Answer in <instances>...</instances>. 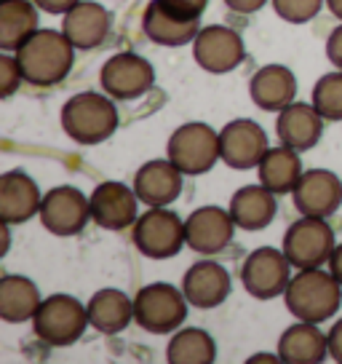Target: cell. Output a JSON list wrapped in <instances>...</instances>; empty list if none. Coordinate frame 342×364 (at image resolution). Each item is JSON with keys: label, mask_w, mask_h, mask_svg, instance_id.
Returning a JSON list of instances; mask_svg holds the SVG:
<instances>
[{"label": "cell", "mask_w": 342, "mask_h": 364, "mask_svg": "<svg viewBox=\"0 0 342 364\" xmlns=\"http://www.w3.org/2000/svg\"><path fill=\"white\" fill-rule=\"evenodd\" d=\"M75 46L62 30H38L24 41L13 54L27 83L33 86H57L70 75L75 62Z\"/></svg>", "instance_id": "cell-1"}, {"label": "cell", "mask_w": 342, "mask_h": 364, "mask_svg": "<svg viewBox=\"0 0 342 364\" xmlns=\"http://www.w3.org/2000/svg\"><path fill=\"white\" fill-rule=\"evenodd\" d=\"M289 314L299 321L321 324L331 318L342 306V284L321 268H302L292 276V282L284 292Z\"/></svg>", "instance_id": "cell-2"}, {"label": "cell", "mask_w": 342, "mask_h": 364, "mask_svg": "<svg viewBox=\"0 0 342 364\" xmlns=\"http://www.w3.org/2000/svg\"><path fill=\"white\" fill-rule=\"evenodd\" d=\"M62 129L78 145H99L118 129V110L113 97L83 91L70 97L62 107Z\"/></svg>", "instance_id": "cell-3"}, {"label": "cell", "mask_w": 342, "mask_h": 364, "mask_svg": "<svg viewBox=\"0 0 342 364\" xmlns=\"http://www.w3.org/2000/svg\"><path fill=\"white\" fill-rule=\"evenodd\" d=\"M89 324V311L72 295H51L46 297L33 316V332L38 341L54 348L72 346L83 338Z\"/></svg>", "instance_id": "cell-4"}, {"label": "cell", "mask_w": 342, "mask_h": 364, "mask_svg": "<svg viewBox=\"0 0 342 364\" xmlns=\"http://www.w3.org/2000/svg\"><path fill=\"white\" fill-rule=\"evenodd\" d=\"M187 297L177 287L166 282L142 287L134 297V321L145 332L153 335H169L180 330L187 318Z\"/></svg>", "instance_id": "cell-5"}, {"label": "cell", "mask_w": 342, "mask_h": 364, "mask_svg": "<svg viewBox=\"0 0 342 364\" xmlns=\"http://www.w3.org/2000/svg\"><path fill=\"white\" fill-rule=\"evenodd\" d=\"M166 159L182 174H190V177L206 174L209 169H214L217 161H222L219 159V132L201 121L182 124L169 136Z\"/></svg>", "instance_id": "cell-6"}, {"label": "cell", "mask_w": 342, "mask_h": 364, "mask_svg": "<svg viewBox=\"0 0 342 364\" xmlns=\"http://www.w3.org/2000/svg\"><path fill=\"white\" fill-rule=\"evenodd\" d=\"M131 239L134 247L150 260H169L177 257L182 247H187L184 223L169 206H150L145 215L137 217Z\"/></svg>", "instance_id": "cell-7"}, {"label": "cell", "mask_w": 342, "mask_h": 364, "mask_svg": "<svg viewBox=\"0 0 342 364\" xmlns=\"http://www.w3.org/2000/svg\"><path fill=\"white\" fill-rule=\"evenodd\" d=\"M334 230L324 217H302L289 225L284 236V255L297 271L302 268H321L329 262L334 252Z\"/></svg>", "instance_id": "cell-8"}, {"label": "cell", "mask_w": 342, "mask_h": 364, "mask_svg": "<svg viewBox=\"0 0 342 364\" xmlns=\"http://www.w3.org/2000/svg\"><path fill=\"white\" fill-rule=\"evenodd\" d=\"M292 268L294 265L289 262L284 250L278 252L273 247H260L243 260L241 284L257 300H273L286 292V287L292 282V276H289Z\"/></svg>", "instance_id": "cell-9"}, {"label": "cell", "mask_w": 342, "mask_h": 364, "mask_svg": "<svg viewBox=\"0 0 342 364\" xmlns=\"http://www.w3.org/2000/svg\"><path fill=\"white\" fill-rule=\"evenodd\" d=\"M193 57L201 70L211 75H225L246 62V46L236 30L225 24H209L201 27L193 41Z\"/></svg>", "instance_id": "cell-10"}, {"label": "cell", "mask_w": 342, "mask_h": 364, "mask_svg": "<svg viewBox=\"0 0 342 364\" xmlns=\"http://www.w3.org/2000/svg\"><path fill=\"white\" fill-rule=\"evenodd\" d=\"M38 217H40V225L54 236H78L92 220V204L78 188L59 185L43 196Z\"/></svg>", "instance_id": "cell-11"}, {"label": "cell", "mask_w": 342, "mask_h": 364, "mask_svg": "<svg viewBox=\"0 0 342 364\" xmlns=\"http://www.w3.org/2000/svg\"><path fill=\"white\" fill-rule=\"evenodd\" d=\"M102 89L110 94L113 100H139L145 97L153 83H155V70L145 57L131 54V51H121L110 57L102 65Z\"/></svg>", "instance_id": "cell-12"}, {"label": "cell", "mask_w": 342, "mask_h": 364, "mask_svg": "<svg viewBox=\"0 0 342 364\" xmlns=\"http://www.w3.org/2000/svg\"><path fill=\"white\" fill-rule=\"evenodd\" d=\"M267 150H270L267 134L257 121L236 118L219 132V159L225 161L230 169L246 171L260 166Z\"/></svg>", "instance_id": "cell-13"}, {"label": "cell", "mask_w": 342, "mask_h": 364, "mask_svg": "<svg viewBox=\"0 0 342 364\" xmlns=\"http://www.w3.org/2000/svg\"><path fill=\"white\" fill-rule=\"evenodd\" d=\"M89 204H92V220L104 230H126L137 223L139 196L123 182L107 180L96 185L89 196Z\"/></svg>", "instance_id": "cell-14"}, {"label": "cell", "mask_w": 342, "mask_h": 364, "mask_svg": "<svg viewBox=\"0 0 342 364\" xmlns=\"http://www.w3.org/2000/svg\"><path fill=\"white\" fill-rule=\"evenodd\" d=\"M236 228L238 225L230 209L201 206L184 220V239H187V247L198 255H217L233 241Z\"/></svg>", "instance_id": "cell-15"}, {"label": "cell", "mask_w": 342, "mask_h": 364, "mask_svg": "<svg viewBox=\"0 0 342 364\" xmlns=\"http://www.w3.org/2000/svg\"><path fill=\"white\" fill-rule=\"evenodd\" d=\"M294 206L302 217H331L342 204V180L329 169L302 171L294 188Z\"/></svg>", "instance_id": "cell-16"}, {"label": "cell", "mask_w": 342, "mask_h": 364, "mask_svg": "<svg viewBox=\"0 0 342 364\" xmlns=\"http://www.w3.org/2000/svg\"><path fill=\"white\" fill-rule=\"evenodd\" d=\"M230 273L214 260L193 262L182 279V292L187 303L198 311H211V308L222 306L230 295Z\"/></svg>", "instance_id": "cell-17"}, {"label": "cell", "mask_w": 342, "mask_h": 364, "mask_svg": "<svg viewBox=\"0 0 342 364\" xmlns=\"http://www.w3.org/2000/svg\"><path fill=\"white\" fill-rule=\"evenodd\" d=\"M201 19H190L182 14L171 11L169 6H163L160 0H153L145 16H142V30L148 35V41L166 48H180V46L193 43L201 33Z\"/></svg>", "instance_id": "cell-18"}, {"label": "cell", "mask_w": 342, "mask_h": 364, "mask_svg": "<svg viewBox=\"0 0 342 364\" xmlns=\"http://www.w3.org/2000/svg\"><path fill=\"white\" fill-rule=\"evenodd\" d=\"M40 188L22 169L6 171L0 177V220L9 225H22L40 212Z\"/></svg>", "instance_id": "cell-19"}, {"label": "cell", "mask_w": 342, "mask_h": 364, "mask_svg": "<svg viewBox=\"0 0 342 364\" xmlns=\"http://www.w3.org/2000/svg\"><path fill=\"white\" fill-rule=\"evenodd\" d=\"M110 27H113V16L107 9H102L99 3H92V0H80L72 11L65 14L62 33L67 35V41L78 51H92L107 41Z\"/></svg>", "instance_id": "cell-20"}, {"label": "cell", "mask_w": 342, "mask_h": 364, "mask_svg": "<svg viewBox=\"0 0 342 364\" xmlns=\"http://www.w3.org/2000/svg\"><path fill=\"white\" fill-rule=\"evenodd\" d=\"M182 171L177 169L169 159L148 161L134 174V191L139 201L148 206H169L182 193Z\"/></svg>", "instance_id": "cell-21"}, {"label": "cell", "mask_w": 342, "mask_h": 364, "mask_svg": "<svg viewBox=\"0 0 342 364\" xmlns=\"http://www.w3.org/2000/svg\"><path fill=\"white\" fill-rule=\"evenodd\" d=\"M275 134L284 145L305 153V150L319 145L321 134H324V115L313 105H286L284 110L278 113V118H275Z\"/></svg>", "instance_id": "cell-22"}, {"label": "cell", "mask_w": 342, "mask_h": 364, "mask_svg": "<svg viewBox=\"0 0 342 364\" xmlns=\"http://www.w3.org/2000/svg\"><path fill=\"white\" fill-rule=\"evenodd\" d=\"M251 102L265 113H281L286 105L294 102L297 78L284 65H265L249 80Z\"/></svg>", "instance_id": "cell-23"}, {"label": "cell", "mask_w": 342, "mask_h": 364, "mask_svg": "<svg viewBox=\"0 0 342 364\" xmlns=\"http://www.w3.org/2000/svg\"><path fill=\"white\" fill-rule=\"evenodd\" d=\"M278 356L286 364H321L329 356V341L321 335L319 324L299 321L286 327L278 341Z\"/></svg>", "instance_id": "cell-24"}, {"label": "cell", "mask_w": 342, "mask_h": 364, "mask_svg": "<svg viewBox=\"0 0 342 364\" xmlns=\"http://www.w3.org/2000/svg\"><path fill=\"white\" fill-rule=\"evenodd\" d=\"M278 201L275 193L260 185H243L230 198V215L241 230H265L275 220Z\"/></svg>", "instance_id": "cell-25"}, {"label": "cell", "mask_w": 342, "mask_h": 364, "mask_svg": "<svg viewBox=\"0 0 342 364\" xmlns=\"http://www.w3.org/2000/svg\"><path fill=\"white\" fill-rule=\"evenodd\" d=\"M86 311H89L92 330L102 332V335H118L134 318V300L126 295V292H121V289L107 287V289L94 292Z\"/></svg>", "instance_id": "cell-26"}, {"label": "cell", "mask_w": 342, "mask_h": 364, "mask_svg": "<svg viewBox=\"0 0 342 364\" xmlns=\"http://www.w3.org/2000/svg\"><path fill=\"white\" fill-rule=\"evenodd\" d=\"M260 182L275 196L294 193L297 182L302 177V161H299V150L281 145V148H270L260 161Z\"/></svg>", "instance_id": "cell-27"}, {"label": "cell", "mask_w": 342, "mask_h": 364, "mask_svg": "<svg viewBox=\"0 0 342 364\" xmlns=\"http://www.w3.org/2000/svg\"><path fill=\"white\" fill-rule=\"evenodd\" d=\"M40 292L35 282L27 276L6 273L0 279V318L9 324H22L27 318L35 316V311L40 308Z\"/></svg>", "instance_id": "cell-28"}, {"label": "cell", "mask_w": 342, "mask_h": 364, "mask_svg": "<svg viewBox=\"0 0 342 364\" xmlns=\"http://www.w3.org/2000/svg\"><path fill=\"white\" fill-rule=\"evenodd\" d=\"M38 6L30 0H0V48L16 51L38 33Z\"/></svg>", "instance_id": "cell-29"}, {"label": "cell", "mask_w": 342, "mask_h": 364, "mask_svg": "<svg viewBox=\"0 0 342 364\" xmlns=\"http://www.w3.org/2000/svg\"><path fill=\"white\" fill-rule=\"evenodd\" d=\"M169 364H211L217 362V343L206 330L187 327L177 330L166 346Z\"/></svg>", "instance_id": "cell-30"}, {"label": "cell", "mask_w": 342, "mask_h": 364, "mask_svg": "<svg viewBox=\"0 0 342 364\" xmlns=\"http://www.w3.org/2000/svg\"><path fill=\"white\" fill-rule=\"evenodd\" d=\"M313 107L324 121H342V70L326 73L313 86Z\"/></svg>", "instance_id": "cell-31"}, {"label": "cell", "mask_w": 342, "mask_h": 364, "mask_svg": "<svg viewBox=\"0 0 342 364\" xmlns=\"http://www.w3.org/2000/svg\"><path fill=\"white\" fill-rule=\"evenodd\" d=\"M326 0H273V11L292 24H305L316 19Z\"/></svg>", "instance_id": "cell-32"}, {"label": "cell", "mask_w": 342, "mask_h": 364, "mask_svg": "<svg viewBox=\"0 0 342 364\" xmlns=\"http://www.w3.org/2000/svg\"><path fill=\"white\" fill-rule=\"evenodd\" d=\"M22 68H19V59H16V54H3L0 57V97L3 100H9V97H13L16 94V89L22 86Z\"/></svg>", "instance_id": "cell-33"}, {"label": "cell", "mask_w": 342, "mask_h": 364, "mask_svg": "<svg viewBox=\"0 0 342 364\" xmlns=\"http://www.w3.org/2000/svg\"><path fill=\"white\" fill-rule=\"evenodd\" d=\"M163 6H169L171 11L182 14V16H190V19H201L209 6V0H160Z\"/></svg>", "instance_id": "cell-34"}, {"label": "cell", "mask_w": 342, "mask_h": 364, "mask_svg": "<svg viewBox=\"0 0 342 364\" xmlns=\"http://www.w3.org/2000/svg\"><path fill=\"white\" fill-rule=\"evenodd\" d=\"M326 57L337 70H342V24L337 30H331L329 41H326Z\"/></svg>", "instance_id": "cell-35"}, {"label": "cell", "mask_w": 342, "mask_h": 364, "mask_svg": "<svg viewBox=\"0 0 342 364\" xmlns=\"http://www.w3.org/2000/svg\"><path fill=\"white\" fill-rule=\"evenodd\" d=\"M33 3L38 9H43L46 14H62L65 16V14L78 6L80 0H33Z\"/></svg>", "instance_id": "cell-36"}, {"label": "cell", "mask_w": 342, "mask_h": 364, "mask_svg": "<svg viewBox=\"0 0 342 364\" xmlns=\"http://www.w3.org/2000/svg\"><path fill=\"white\" fill-rule=\"evenodd\" d=\"M326 341H329V356L337 364H342V318L340 321H334V327L329 330Z\"/></svg>", "instance_id": "cell-37"}, {"label": "cell", "mask_w": 342, "mask_h": 364, "mask_svg": "<svg viewBox=\"0 0 342 364\" xmlns=\"http://www.w3.org/2000/svg\"><path fill=\"white\" fill-rule=\"evenodd\" d=\"M265 3H267V0H225V6L236 14H254V11H260Z\"/></svg>", "instance_id": "cell-38"}, {"label": "cell", "mask_w": 342, "mask_h": 364, "mask_svg": "<svg viewBox=\"0 0 342 364\" xmlns=\"http://www.w3.org/2000/svg\"><path fill=\"white\" fill-rule=\"evenodd\" d=\"M329 271H331V276H334V279L342 284V244H337V247H334V252H331Z\"/></svg>", "instance_id": "cell-39"}, {"label": "cell", "mask_w": 342, "mask_h": 364, "mask_svg": "<svg viewBox=\"0 0 342 364\" xmlns=\"http://www.w3.org/2000/svg\"><path fill=\"white\" fill-rule=\"evenodd\" d=\"M257 362H281V356L278 353H257V356L249 359V364H257Z\"/></svg>", "instance_id": "cell-40"}, {"label": "cell", "mask_w": 342, "mask_h": 364, "mask_svg": "<svg viewBox=\"0 0 342 364\" xmlns=\"http://www.w3.org/2000/svg\"><path fill=\"white\" fill-rule=\"evenodd\" d=\"M326 9L342 22V0H326Z\"/></svg>", "instance_id": "cell-41"}]
</instances>
